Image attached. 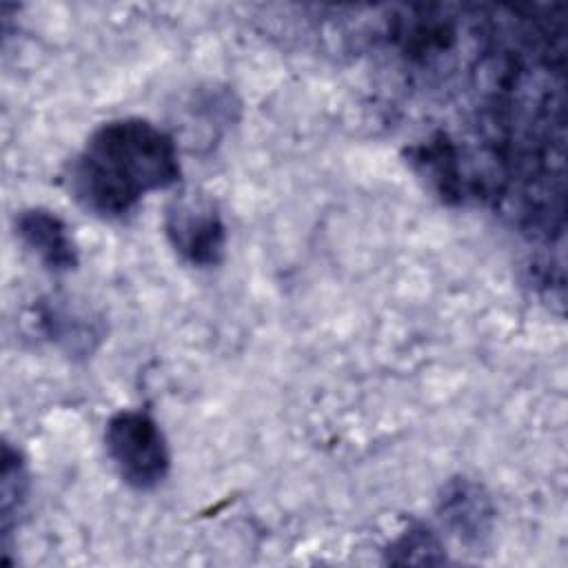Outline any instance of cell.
Masks as SVG:
<instances>
[{"label":"cell","instance_id":"6da1fadb","mask_svg":"<svg viewBox=\"0 0 568 568\" xmlns=\"http://www.w3.org/2000/svg\"><path fill=\"white\" fill-rule=\"evenodd\" d=\"M180 180L173 138L142 118L100 124L71 160L67 186L73 200L104 220L129 215L146 193Z\"/></svg>","mask_w":568,"mask_h":568},{"label":"cell","instance_id":"7a4b0ae2","mask_svg":"<svg viewBox=\"0 0 568 568\" xmlns=\"http://www.w3.org/2000/svg\"><path fill=\"white\" fill-rule=\"evenodd\" d=\"M106 455L124 484L138 490L160 486L171 468V453L160 424L144 410L124 408L104 428Z\"/></svg>","mask_w":568,"mask_h":568},{"label":"cell","instance_id":"3957f363","mask_svg":"<svg viewBox=\"0 0 568 568\" xmlns=\"http://www.w3.org/2000/svg\"><path fill=\"white\" fill-rule=\"evenodd\" d=\"M164 233L191 266H215L226 251V226L215 200L202 191H180L164 211Z\"/></svg>","mask_w":568,"mask_h":568},{"label":"cell","instance_id":"277c9868","mask_svg":"<svg viewBox=\"0 0 568 568\" xmlns=\"http://www.w3.org/2000/svg\"><path fill=\"white\" fill-rule=\"evenodd\" d=\"M437 515L459 541L477 546L493 530L495 504L479 481L470 477H453L442 486Z\"/></svg>","mask_w":568,"mask_h":568},{"label":"cell","instance_id":"5b68a950","mask_svg":"<svg viewBox=\"0 0 568 568\" xmlns=\"http://www.w3.org/2000/svg\"><path fill=\"white\" fill-rule=\"evenodd\" d=\"M16 235L51 273H69L78 266L75 240L64 220L49 209H22L16 215Z\"/></svg>","mask_w":568,"mask_h":568},{"label":"cell","instance_id":"8992f818","mask_svg":"<svg viewBox=\"0 0 568 568\" xmlns=\"http://www.w3.org/2000/svg\"><path fill=\"white\" fill-rule=\"evenodd\" d=\"M38 322L44 335L71 355L93 353L104 335L100 320H93L87 313L71 308L62 300L42 302Z\"/></svg>","mask_w":568,"mask_h":568},{"label":"cell","instance_id":"52a82bcc","mask_svg":"<svg viewBox=\"0 0 568 568\" xmlns=\"http://www.w3.org/2000/svg\"><path fill=\"white\" fill-rule=\"evenodd\" d=\"M29 499V470L20 450L4 442L2 446V488H0V515H2V541H9L11 530L18 526V517Z\"/></svg>","mask_w":568,"mask_h":568},{"label":"cell","instance_id":"ba28073f","mask_svg":"<svg viewBox=\"0 0 568 568\" xmlns=\"http://www.w3.org/2000/svg\"><path fill=\"white\" fill-rule=\"evenodd\" d=\"M388 564H444L446 552L439 537L426 526H408L386 548Z\"/></svg>","mask_w":568,"mask_h":568}]
</instances>
